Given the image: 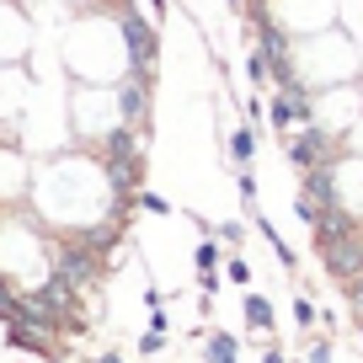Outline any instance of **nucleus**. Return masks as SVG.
<instances>
[{
  "label": "nucleus",
  "mask_w": 363,
  "mask_h": 363,
  "mask_svg": "<svg viewBox=\"0 0 363 363\" xmlns=\"http://www.w3.org/2000/svg\"><path fill=\"white\" fill-rule=\"evenodd\" d=\"M160 352H166V331L150 326L145 337H139V358H160Z\"/></svg>",
  "instance_id": "14"
},
{
  "label": "nucleus",
  "mask_w": 363,
  "mask_h": 363,
  "mask_svg": "<svg viewBox=\"0 0 363 363\" xmlns=\"http://www.w3.org/2000/svg\"><path fill=\"white\" fill-rule=\"evenodd\" d=\"M358 342H363V320H358Z\"/></svg>",
  "instance_id": "25"
},
{
  "label": "nucleus",
  "mask_w": 363,
  "mask_h": 363,
  "mask_svg": "<svg viewBox=\"0 0 363 363\" xmlns=\"http://www.w3.org/2000/svg\"><path fill=\"white\" fill-rule=\"evenodd\" d=\"M257 230H262V240H267V246H272V257H278V262H284L289 272H294V267H299V257H294V251L284 246V235H278V230H272L267 219H257Z\"/></svg>",
  "instance_id": "11"
},
{
  "label": "nucleus",
  "mask_w": 363,
  "mask_h": 363,
  "mask_svg": "<svg viewBox=\"0 0 363 363\" xmlns=\"http://www.w3.org/2000/svg\"><path fill=\"white\" fill-rule=\"evenodd\" d=\"M96 363H128V358H123V352H102Z\"/></svg>",
  "instance_id": "23"
},
{
  "label": "nucleus",
  "mask_w": 363,
  "mask_h": 363,
  "mask_svg": "<svg viewBox=\"0 0 363 363\" xmlns=\"http://www.w3.org/2000/svg\"><path fill=\"white\" fill-rule=\"evenodd\" d=\"M107 177H113V187L123 198L139 193V182H145V155H139V145H134V128H113V139H107Z\"/></svg>",
  "instance_id": "2"
},
{
  "label": "nucleus",
  "mask_w": 363,
  "mask_h": 363,
  "mask_svg": "<svg viewBox=\"0 0 363 363\" xmlns=\"http://www.w3.org/2000/svg\"><path fill=\"white\" fill-rule=\"evenodd\" d=\"M134 113H145V91L128 86V91H123V118H134Z\"/></svg>",
  "instance_id": "17"
},
{
  "label": "nucleus",
  "mask_w": 363,
  "mask_h": 363,
  "mask_svg": "<svg viewBox=\"0 0 363 363\" xmlns=\"http://www.w3.org/2000/svg\"><path fill=\"white\" fill-rule=\"evenodd\" d=\"M289 160H294L299 171H315V166H331V134L326 128H299V134H289Z\"/></svg>",
  "instance_id": "3"
},
{
  "label": "nucleus",
  "mask_w": 363,
  "mask_h": 363,
  "mask_svg": "<svg viewBox=\"0 0 363 363\" xmlns=\"http://www.w3.org/2000/svg\"><path fill=\"white\" fill-rule=\"evenodd\" d=\"M6 342L22 352H33V358H59V337H48V331H33V326H6Z\"/></svg>",
  "instance_id": "6"
},
{
  "label": "nucleus",
  "mask_w": 363,
  "mask_h": 363,
  "mask_svg": "<svg viewBox=\"0 0 363 363\" xmlns=\"http://www.w3.org/2000/svg\"><path fill=\"white\" fill-rule=\"evenodd\" d=\"M107 246H113V230H80V235H65V240L48 246V272L86 294V289L102 278V267H107Z\"/></svg>",
  "instance_id": "1"
},
{
  "label": "nucleus",
  "mask_w": 363,
  "mask_h": 363,
  "mask_svg": "<svg viewBox=\"0 0 363 363\" xmlns=\"http://www.w3.org/2000/svg\"><path fill=\"white\" fill-rule=\"evenodd\" d=\"M235 187H240V198H246V203H257V177H251V171H240Z\"/></svg>",
  "instance_id": "20"
},
{
  "label": "nucleus",
  "mask_w": 363,
  "mask_h": 363,
  "mask_svg": "<svg viewBox=\"0 0 363 363\" xmlns=\"http://www.w3.org/2000/svg\"><path fill=\"white\" fill-rule=\"evenodd\" d=\"M299 198H305V203H315L320 214H326V208H342V203H337V182H331V166L305 171V187H299Z\"/></svg>",
  "instance_id": "5"
},
{
  "label": "nucleus",
  "mask_w": 363,
  "mask_h": 363,
  "mask_svg": "<svg viewBox=\"0 0 363 363\" xmlns=\"http://www.w3.org/2000/svg\"><path fill=\"white\" fill-rule=\"evenodd\" d=\"M230 160H235L240 171H251V160H257V128H235V134H230Z\"/></svg>",
  "instance_id": "8"
},
{
  "label": "nucleus",
  "mask_w": 363,
  "mask_h": 363,
  "mask_svg": "<svg viewBox=\"0 0 363 363\" xmlns=\"http://www.w3.org/2000/svg\"><path fill=\"white\" fill-rule=\"evenodd\" d=\"M294 326H299V331L320 326V310H315V299H310V294H299V299H294Z\"/></svg>",
  "instance_id": "12"
},
{
  "label": "nucleus",
  "mask_w": 363,
  "mask_h": 363,
  "mask_svg": "<svg viewBox=\"0 0 363 363\" xmlns=\"http://www.w3.org/2000/svg\"><path fill=\"white\" fill-rule=\"evenodd\" d=\"M267 118H272V128H278V134L299 128V123H294V102H289V91H272V102H267Z\"/></svg>",
  "instance_id": "10"
},
{
  "label": "nucleus",
  "mask_w": 363,
  "mask_h": 363,
  "mask_svg": "<svg viewBox=\"0 0 363 363\" xmlns=\"http://www.w3.org/2000/svg\"><path fill=\"white\" fill-rule=\"evenodd\" d=\"M123 43H128V54H134V65H139V69L155 65L160 38H155V27H150V22H139V16H123Z\"/></svg>",
  "instance_id": "4"
},
{
  "label": "nucleus",
  "mask_w": 363,
  "mask_h": 363,
  "mask_svg": "<svg viewBox=\"0 0 363 363\" xmlns=\"http://www.w3.org/2000/svg\"><path fill=\"white\" fill-rule=\"evenodd\" d=\"M230 6H246V0H230Z\"/></svg>",
  "instance_id": "26"
},
{
  "label": "nucleus",
  "mask_w": 363,
  "mask_h": 363,
  "mask_svg": "<svg viewBox=\"0 0 363 363\" xmlns=\"http://www.w3.org/2000/svg\"><path fill=\"white\" fill-rule=\"evenodd\" d=\"M219 251H225V246H219V240L208 235L203 246H198V257H193V262H198V272H219Z\"/></svg>",
  "instance_id": "13"
},
{
  "label": "nucleus",
  "mask_w": 363,
  "mask_h": 363,
  "mask_svg": "<svg viewBox=\"0 0 363 363\" xmlns=\"http://www.w3.org/2000/svg\"><path fill=\"white\" fill-rule=\"evenodd\" d=\"M262 363H289V358H284V347H272V342H267V347H262Z\"/></svg>",
  "instance_id": "22"
},
{
  "label": "nucleus",
  "mask_w": 363,
  "mask_h": 363,
  "mask_svg": "<svg viewBox=\"0 0 363 363\" xmlns=\"http://www.w3.org/2000/svg\"><path fill=\"white\" fill-rule=\"evenodd\" d=\"M230 284H251V262H240V257H230Z\"/></svg>",
  "instance_id": "18"
},
{
  "label": "nucleus",
  "mask_w": 363,
  "mask_h": 363,
  "mask_svg": "<svg viewBox=\"0 0 363 363\" xmlns=\"http://www.w3.org/2000/svg\"><path fill=\"white\" fill-rule=\"evenodd\" d=\"M240 235H246V230H240V225H219V246H240Z\"/></svg>",
  "instance_id": "19"
},
{
  "label": "nucleus",
  "mask_w": 363,
  "mask_h": 363,
  "mask_svg": "<svg viewBox=\"0 0 363 363\" xmlns=\"http://www.w3.org/2000/svg\"><path fill=\"white\" fill-rule=\"evenodd\" d=\"M310 363H331V342H320V337L310 342Z\"/></svg>",
  "instance_id": "21"
},
{
  "label": "nucleus",
  "mask_w": 363,
  "mask_h": 363,
  "mask_svg": "<svg viewBox=\"0 0 363 363\" xmlns=\"http://www.w3.org/2000/svg\"><path fill=\"white\" fill-rule=\"evenodd\" d=\"M134 198H139V208H145V214H160V219L171 214V203H166V198H160V193H150V187H139Z\"/></svg>",
  "instance_id": "15"
},
{
  "label": "nucleus",
  "mask_w": 363,
  "mask_h": 363,
  "mask_svg": "<svg viewBox=\"0 0 363 363\" xmlns=\"http://www.w3.org/2000/svg\"><path fill=\"white\" fill-rule=\"evenodd\" d=\"M246 69H251V86H267V75H272V69H267V54H262V48L246 59Z\"/></svg>",
  "instance_id": "16"
},
{
  "label": "nucleus",
  "mask_w": 363,
  "mask_h": 363,
  "mask_svg": "<svg viewBox=\"0 0 363 363\" xmlns=\"http://www.w3.org/2000/svg\"><path fill=\"white\" fill-rule=\"evenodd\" d=\"M203 363H240V342L230 331H208L203 337Z\"/></svg>",
  "instance_id": "7"
},
{
  "label": "nucleus",
  "mask_w": 363,
  "mask_h": 363,
  "mask_svg": "<svg viewBox=\"0 0 363 363\" xmlns=\"http://www.w3.org/2000/svg\"><path fill=\"white\" fill-rule=\"evenodd\" d=\"M150 6H155V11H160V6H166V0H150Z\"/></svg>",
  "instance_id": "24"
},
{
  "label": "nucleus",
  "mask_w": 363,
  "mask_h": 363,
  "mask_svg": "<svg viewBox=\"0 0 363 363\" xmlns=\"http://www.w3.org/2000/svg\"><path fill=\"white\" fill-rule=\"evenodd\" d=\"M240 310H246V326H251V331H262V337L272 331V305H267V294H246V299H240Z\"/></svg>",
  "instance_id": "9"
}]
</instances>
